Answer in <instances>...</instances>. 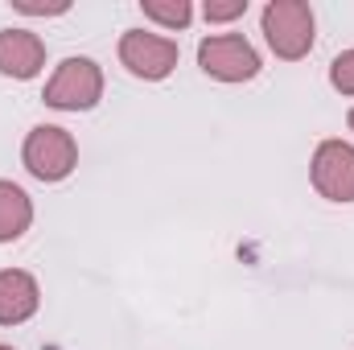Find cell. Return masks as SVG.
Segmentation results:
<instances>
[{"label":"cell","mask_w":354,"mask_h":350,"mask_svg":"<svg viewBox=\"0 0 354 350\" xmlns=\"http://www.w3.org/2000/svg\"><path fill=\"white\" fill-rule=\"evenodd\" d=\"M260 29H264V42L272 46V54L284 58V62H301L317 42V21H313V8L305 0H272V4H264Z\"/></svg>","instance_id":"cell-1"},{"label":"cell","mask_w":354,"mask_h":350,"mask_svg":"<svg viewBox=\"0 0 354 350\" xmlns=\"http://www.w3.org/2000/svg\"><path fill=\"white\" fill-rule=\"evenodd\" d=\"M21 161L46 185L66 181L79 169V140L66 128H58V124H37V128H29L25 145H21Z\"/></svg>","instance_id":"cell-2"},{"label":"cell","mask_w":354,"mask_h":350,"mask_svg":"<svg viewBox=\"0 0 354 350\" xmlns=\"http://www.w3.org/2000/svg\"><path fill=\"white\" fill-rule=\"evenodd\" d=\"M46 107L54 111H91L99 99H103V66L95 58H62L58 71L50 75V83L41 91Z\"/></svg>","instance_id":"cell-3"},{"label":"cell","mask_w":354,"mask_h":350,"mask_svg":"<svg viewBox=\"0 0 354 350\" xmlns=\"http://www.w3.org/2000/svg\"><path fill=\"white\" fill-rule=\"evenodd\" d=\"M198 66L218 83H252L260 75V54L243 33H214V37H202Z\"/></svg>","instance_id":"cell-4"},{"label":"cell","mask_w":354,"mask_h":350,"mask_svg":"<svg viewBox=\"0 0 354 350\" xmlns=\"http://www.w3.org/2000/svg\"><path fill=\"white\" fill-rule=\"evenodd\" d=\"M177 42L174 37H161V33H145V29H124L120 37V66L132 75V79H145V83H161L177 71Z\"/></svg>","instance_id":"cell-5"},{"label":"cell","mask_w":354,"mask_h":350,"mask_svg":"<svg viewBox=\"0 0 354 350\" xmlns=\"http://www.w3.org/2000/svg\"><path fill=\"white\" fill-rule=\"evenodd\" d=\"M313 190L326 202H354V145L351 140H322L309 161Z\"/></svg>","instance_id":"cell-6"},{"label":"cell","mask_w":354,"mask_h":350,"mask_svg":"<svg viewBox=\"0 0 354 350\" xmlns=\"http://www.w3.org/2000/svg\"><path fill=\"white\" fill-rule=\"evenodd\" d=\"M46 66V42L33 29H0V75L4 79H37Z\"/></svg>","instance_id":"cell-7"},{"label":"cell","mask_w":354,"mask_h":350,"mask_svg":"<svg viewBox=\"0 0 354 350\" xmlns=\"http://www.w3.org/2000/svg\"><path fill=\"white\" fill-rule=\"evenodd\" d=\"M41 305V288L29 272L21 268H4L0 272V326H21L37 313Z\"/></svg>","instance_id":"cell-8"},{"label":"cell","mask_w":354,"mask_h":350,"mask_svg":"<svg viewBox=\"0 0 354 350\" xmlns=\"http://www.w3.org/2000/svg\"><path fill=\"white\" fill-rule=\"evenodd\" d=\"M33 227V202L17 181H0V243H17Z\"/></svg>","instance_id":"cell-9"},{"label":"cell","mask_w":354,"mask_h":350,"mask_svg":"<svg viewBox=\"0 0 354 350\" xmlns=\"http://www.w3.org/2000/svg\"><path fill=\"white\" fill-rule=\"evenodd\" d=\"M140 12L149 21H157L161 29H185L194 21V4L189 0H140Z\"/></svg>","instance_id":"cell-10"},{"label":"cell","mask_w":354,"mask_h":350,"mask_svg":"<svg viewBox=\"0 0 354 350\" xmlns=\"http://www.w3.org/2000/svg\"><path fill=\"white\" fill-rule=\"evenodd\" d=\"M330 87L338 95H354V50H342L330 62Z\"/></svg>","instance_id":"cell-11"},{"label":"cell","mask_w":354,"mask_h":350,"mask_svg":"<svg viewBox=\"0 0 354 350\" xmlns=\"http://www.w3.org/2000/svg\"><path fill=\"white\" fill-rule=\"evenodd\" d=\"M248 12V0H206V8H202V17L210 21V25H227V21H239Z\"/></svg>","instance_id":"cell-12"},{"label":"cell","mask_w":354,"mask_h":350,"mask_svg":"<svg viewBox=\"0 0 354 350\" xmlns=\"http://www.w3.org/2000/svg\"><path fill=\"white\" fill-rule=\"evenodd\" d=\"M12 8H17V12H25V17H62V12H71V4H66V0H58V4H33V0H12Z\"/></svg>","instance_id":"cell-13"},{"label":"cell","mask_w":354,"mask_h":350,"mask_svg":"<svg viewBox=\"0 0 354 350\" xmlns=\"http://www.w3.org/2000/svg\"><path fill=\"white\" fill-rule=\"evenodd\" d=\"M346 124H351V132H354V107H351V116H346Z\"/></svg>","instance_id":"cell-14"},{"label":"cell","mask_w":354,"mask_h":350,"mask_svg":"<svg viewBox=\"0 0 354 350\" xmlns=\"http://www.w3.org/2000/svg\"><path fill=\"white\" fill-rule=\"evenodd\" d=\"M0 350H12V347H0Z\"/></svg>","instance_id":"cell-15"}]
</instances>
